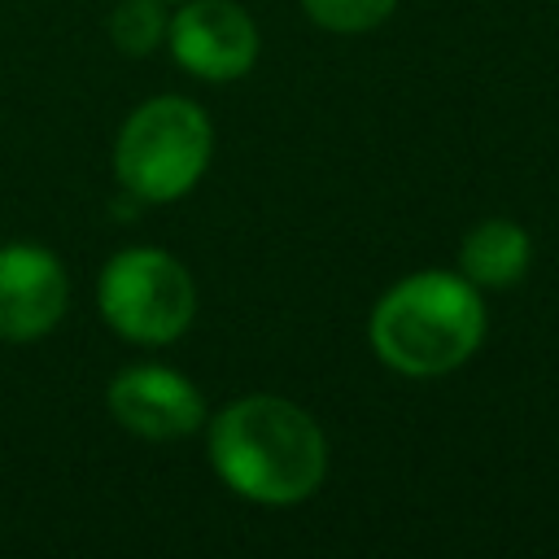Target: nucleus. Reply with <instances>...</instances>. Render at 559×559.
<instances>
[{"label":"nucleus","instance_id":"9","mask_svg":"<svg viewBox=\"0 0 559 559\" xmlns=\"http://www.w3.org/2000/svg\"><path fill=\"white\" fill-rule=\"evenodd\" d=\"M170 13L162 0H118L109 9V39L127 57H148L166 44Z\"/></svg>","mask_w":559,"mask_h":559},{"label":"nucleus","instance_id":"3","mask_svg":"<svg viewBox=\"0 0 559 559\" xmlns=\"http://www.w3.org/2000/svg\"><path fill=\"white\" fill-rule=\"evenodd\" d=\"M214 157L205 109L179 92L140 100L114 140V179L144 205H166L192 192Z\"/></svg>","mask_w":559,"mask_h":559},{"label":"nucleus","instance_id":"4","mask_svg":"<svg viewBox=\"0 0 559 559\" xmlns=\"http://www.w3.org/2000/svg\"><path fill=\"white\" fill-rule=\"evenodd\" d=\"M96 310L131 345H170L197 319V284L166 249H118L96 275Z\"/></svg>","mask_w":559,"mask_h":559},{"label":"nucleus","instance_id":"1","mask_svg":"<svg viewBox=\"0 0 559 559\" xmlns=\"http://www.w3.org/2000/svg\"><path fill=\"white\" fill-rule=\"evenodd\" d=\"M214 476L245 502L293 507L328 476V437L319 419L275 393H249L205 419Z\"/></svg>","mask_w":559,"mask_h":559},{"label":"nucleus","instance_id":"7","mask_svg":"<svg viewBox=\"0 0 559 559\" xmlns=\"http://www.w3.org/2000/svg\"><path fill=\"white\" fill-rule=\"evenodd\" d=\"M70 306V280L52 249L35 240L0 245V341L26 345L48 336Z\"/></svg>","mask_w":559,"mask_h":559},{"label":"nucleus","instance_id":"5","mask_svg":"<svg viewBox=\"0 0 559 559\" xmlns=\"http://www.w3.org/2000/svg\"><path fill=\"white\" fill-rule=\"evenodd\" d=\"M166 48L192 79L231 83L253 70L262 35L249 9L236 0H183L170 13Z\"/></svg>","mask_w":559,"mask_h":559},{"label":"nucleus","instance_id":"8","mask_svg":"<svg viewBox=\"0 0 559 559\" xmlns=\"http://www.w3.org/2000/svg\"><path fill=\"white\" fill-rule=\"evenodd\" d=\"M533 266V240L515 218H485L459 245V275L485 288H515Z\"/></svg>","mask_w":559,"mask_h":559},{"label":"nucleus","instance_id":"10","mask_svg":"<svg viewBox=\"0 0 559 559\" xmlns=\"http://www.w3.org/2000/svg\"><path fill=\"white\" fill-rule=\"evenodd\" d=\"M306 17L332 35H362V31H376L393 9L397 0H301Z\"/></svg>","mask_w":559,"mask_h":559},{"label":"nucleus","instance_id":"6","mask_svg":"<svg viewBox=\"0 0 559 559\" xmlns=\"http://www.w3.org/2000/svg\"><path fill=\"white\" fill-rule=\"evenodd\" d=\"M105 406L118 428L144 441H179L205 424V402L197 384L162 362L122 367L105 389Z\"/></svg>","mask_w":559,"mask_h":559},{"label":"nucleus","instance_id":"2","mask_svg":"<svg viewBox=\"0 0 559 559\" xmlns=\"http://www.w3.org/2000/svg\"><path fill=\"white\" fill-rule=\"evenodd\" d=\"M376 358L411 380L463 367L485 341V297L459 271H415L389 284L367 319Z\"/></svg>","mask_w":559,"mask_h":559}]
</instances>
